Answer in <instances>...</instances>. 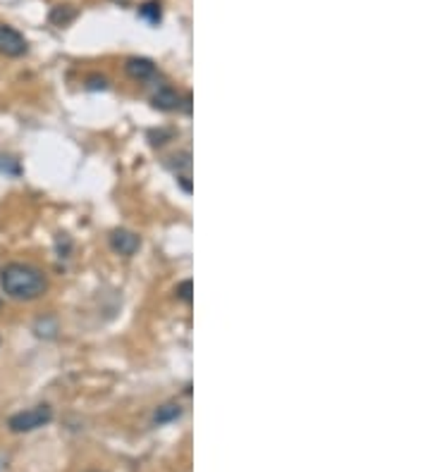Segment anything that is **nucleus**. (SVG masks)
Here are the masks:
<instances>
[{
  "label": "nucleus",
  "instance_id": "nucleus-6",
  "mask_svg": "<svg viewBox=\"0 0 430 472\" xmlns=\"http://www.w3.org/2000/svg\"><path fill=\"white\" fill-rule=\"evenodd\" d=\"M151 103H153V108L162 110V113H172V110H180L182 96L172 89H160L158 94H153Z\"/></svg>",
  "mask_w": 430,
  "mask_h": 472
},
{
  "label": "nucleus",
  "instance_id": "nucleus-4",
  "mask_svg": "<svg viewBox=\"0 0 430 472\" xmlns=\"http://www.w3.org/2000/svg\"><path fill=\"white\" fill-rule=\"evenodd\" d=\"M139 246H141V239L134 232H129V229H115V232L110 234V248L120 255H134L139 251Z\"/></svg>",
  "mask_w": 430,
  "mask_h": 472
},
{
  "label": "nucleus",
  "instance_id": "nucleus-1",
  "mask_svg": "<svg viewBox=\"0 0 430 472\" xmlns=\"http://www.w3.org/2000/svg\"><path fill=\"white\" fill-rule=\"evenodd\" d=\"M0 286L15 300H34L45 293L48 281H45V274L36 267L24 265V262H10L0 272Z\"/></svg>",
  "mask_w": 430,
  "mask_h": 472
},
{
  "label": "nucleus",
  "instance_id": "nucleus-2",
  "mask_svg": "<svg viewBox=\"0 0 430 472\" xmlns=\"http://www.w3.org/2000/svg\"><path fill=\"white\" fill-rule=\"evenodd\" d=\"M50 420H53V408H50V405H34V408L12 415L8 420V427L15 432V434H22V432H34L38 427H43Z\"/></svg>",
  "mask_w": 430,
  "mask_h": 472
},
{
  "label": "nucleus",
  "instance_id": "nucleus-7",
  "mask_svg": "<svg viewBox=\"0 0 430 472\" xmlns=\"http://www.w3.org/2000/svg\"><path fill=\"white\" fill-rule=\"evenodd\" d=\"M75 17H77V10L72 8V5H57V8H53V12H50V22L57 26L70 24Z\"/></svg>",
  "mask_w": 430,
  "mask_h": 472
},
{
  "label": "nucleus",
  "instance_id": "nucleus-10",
  "mask_svg": "<svg viewBox=\"0 0 430 472\" xmlns=\"http://www.w3.org/2000/svg\"><path fill=\"white\" fill-rule=\"evenodd\" d=\"M175 293H177V296L182 298V300H192V293H194V284H192V279H184L182 281V284L175 288Z\"/></svg>",
  "mask_w": 430,
  "mask_h": 472
},
{
  "label": "nucleus",
  "instance_id": "nucleus-9",
  "mask_svg": "<svg viewBox=\"0 0 430 472\" xmlns=\"http://www.w3.org/2000/svg\"><path fill=\"white\" fill-rule=\"evenodd\" d=\"M139 15H141V17H146L148 22L158 24V22H160V5H158V3H146V5H141V8H139Z\"/></svg>",
  "mask_w": 430,
  "mask_h": 472
},
{
  "label": "nucleus",
  "instance_id": "nucleus-3",
  "mask_svg": "<svg viewBox=\"0 0 430 472\" xmlns=\"http://www.w3.org/2000/svg\"><path fill=\"white\" fill-rule=\"evenodd\" d=\"M0 52L8 57H19L27 52V41L10 24H0Z\"/></svg>",
  "mask_w": 430,
  "mask_h": 472
},
{
  "label": "nucleus",
  "instance_id": "nucleus-8",
  "mask_svg": "<svg viewBox=\"0 0 430 472\" xmlns=\"http://www.w3.org/2000/svg\"><path fill=\"white\" fill-rule=\"evenodd\" d=\"M182 415V408L177 403H167V405H162V408H158L155 410V415H153V420L158 425H165V422H172V420H177Z\"/></svg>",
  "mask_w": 430,
  "mask_h": 472
},
{
  "label": "nucleus",
  "instance_id": "nucleus-11",
  "mask_svg": "<svg viewBox=\"0 0 430 472\" xmlns=\"http://www.w3.org/2000/svg\"><path fill=\"white\" fill-rule=\"evenodd\" d=\"M87 86L91 89V91H106L108 89V82L103 77H89V82H87Z\"/></svg>",
  "mask_w": 430,
  "mask_h": 472
},
{
  "label": "nucleus",
  "instance_id": "nucleus-5",
  "mask_svg": "<svg viewBox=\"0 0 430 472\" xmlns=\"http://www.w3.org/2000/svg\"><path fill=\"white\" fill-rule=\"evenodd\" d=\"M125 69L136 82H146V79H151L155 74V64L148 60V57H129Z\"/></svg>",
  "mask_w": 430,
  "mask_h": 472
}]
</instances>
